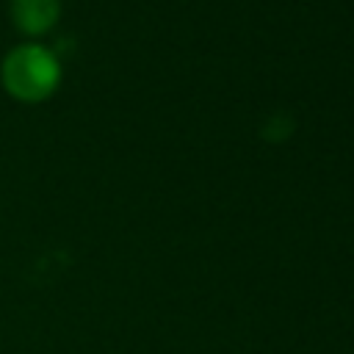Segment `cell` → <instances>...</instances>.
I'll return each mask as SVG.
<instances>
[{
	"label": "cell",
	"instance_id": "7a4b0ae2",
	"mask_svg": "<svg viewBox=\"0 0 354 354\" xmlns=\"http://www.w3.org/2000/svg\"><path fill=\"white\" fill-rule=\"evenodd\" d=\"M61 17V0H11V22L22 36H44Z\"/></svg>",
	"mask_w": 354,
	"mask_h": 354
},
{
	"label": "cell",
	"instance_id": "6da1fadb",
	"mask_svg": "<svg viewBox=\"0 0 354 354\" xmlns=\"http://www.w3.org/2000/svg\"><path fill=\"white\" fill-rule=\"evenodd\" d=\"M0 83L6 94L19 102H44L61 86V61L44 44H19L3 58Z\"/></svg>",
	"mask_w": 354,
	"mask_h": 354
}]
</instances>
